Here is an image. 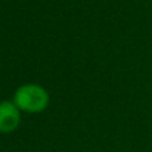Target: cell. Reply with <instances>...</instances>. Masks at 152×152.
Wrapping results in <instances>:
<instances>
[{"instance_id": "cell-1", "label": "cell", "mask_w": 152, "mask_h": 152, "mask_svg": "<svg viewBox=\"0 0 152 152\" xmlns=\"http://www.w3.org/2000/svg\"><path fill=\"white\" fill-rule=\"evenodd\" d=\"M14 104L19 108V110L38 113L46 109L49 104V94L39 85H23L15 93Z\"/></svg>"}, {"instance_id": "cell-2", "label": "cell", "mask_w": 152, "mask_h": 152, "mask_svg": "<svg viewBox=\"0 0 152 152\" xmlns=\"http://www.w3.org/2000/svg\"><path fill=\"white\" fill-rule=\"evenodd\" d=\"M20 124V110L11 101L0 102V132H14Z\"/></svg>"}]
</instances>
